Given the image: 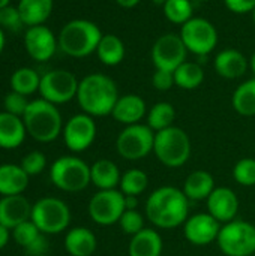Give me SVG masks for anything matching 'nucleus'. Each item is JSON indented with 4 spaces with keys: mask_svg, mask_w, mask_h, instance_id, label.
I'll use <instances>...</instances> for the list:
<instances>
[{
    "mask_svg": "<svg viewBox=\"0 0 255 256\" xmlns=\"http://www.w3.org/2000/svg\"><path fill=\"white\" fill-rule=\"evenodd\" d=\"M57 44L59 40H56L54 33L44 24L30 27L24 36V45L29 56L38 62H45L51 58L56 52Z\"/></svg>",
    "mask_w": 255,
    "mask_h": 256,
    "instance_id": "obj_16",
    "label": "nucleus"
},
{
    "mask_svg": "<svg viewBox=\"0 0 255 256\" xmlns=\"http://www.w3.org/2000/svg\"><path fill=\"white\" fill-rule=\"evenodd\" d=\"M44 234L39 231V228L30 220H26L23 224H20L18 226H15L12 230V237L15 240V243L18 246H21L24 250H27L30 246H33Z\"/></svg>",
    "mask_w": 255,
    "mask_h": 256,
    "instance_id": "obj_35",
    "label": "nucleus"
},
{
    "mask_svg": "<svg viewBox=\"0 0 255 256\" xmlns=\"http://www.w3.org/2000/svg\"><path fill=\"white\" fill-rule=\"evenodd\" d=\"M137 207H138V196H126L125 195V208L137 210Z\"/></svg>",
    "mask_w": 255,
    "mask_h": 256,
    "instance_id": "obj_44",
    "label": "nucleus"
},
{
    "mask_svg": "<svg viewBox=\"0 0 255 256\" xmlns=\"http://www.w3.org/2000/svg\"><path fill=\"white\" fill-rule=\"evenodd\" d=\"M96 52L105 66H117L125 58V44L117 34H102Z\"/></svg>",
    "mask_w": 255,
    "mask_h": 256,
    "instance_id": "obj_28",
    "label": "nucleus"
},
{
    "mask_svg": "<svg viewBox=\"0 0 255 256\" xmlns=\"http://www.w3.org/2000/svg\"><path fill=\"white\" fill-rule=\"evenodd\" d=\"M207 213L213 216L219 224H228L236 219L239 212V198L230 188H215L210 196L206 200Z\"/></svg>",
    "mask_w": 255,
    "mask_h": 256,
    "instance_id": "obj_17",
    "label": "nucleus"
},
{
    "mask_svg": "<svg viewBox=\"0 0 255 256\" xmlns=\"http://www.w3.org/2000/svg\"><path fill=\"white\" fill-rule=\"evenodd\" d=\"M50 178L56 188L65 192L84 190L90 182V166L80 158L62 156L51 165Z\"/></svg>",
    "mask_w": 255,
    "mask_h": 256,
    "instance_id": "obj_6",
    "label": "nucleus"
},
{
    "mask_svg": "<svg viewBox=\"0 0 255 256\" xmlns=\"http://www.w3.org/2000/svg\"><path fill=\"white\" fill-rule=\"evenodd\" d=\"M174 118H176L174 106L168 102H158L147 112V126L153 132H159L173 126Z\"/></svg>",
    "mask_w": 255,
    "mask_h": 256,
    "instance_id": "obj_31",
    "label": "nucleus"
},
{
    "mask_svg": "<svg viewBox=\"0 0 255 256\" xmlns=\"http://www.w3.org/2000/svg\"><path fill=\"white\" fill-rule=\"evenodd\" d=\"M233 108L243 117L255 116V76L242 82L233 93Z\"/></svg>",
    "mask_w": 255,
    "mask_h": 256,
    "instance_id": "obj_29",
    "label": "nucleus"
},
{
    "mask_svg": "<svg viewBox=\"0 0 255 256\" xmlns=\"http://www.w3.org/2000/svg\"><path fill=\"white\" fill-rule=\"evenodd\" d=\"M252 16H254V22H255V9L252 10Z\"/></svg>",
    "mask_w": 255,
    "mask_h": 256,
    "instance_id": "obj_50",
    "label": "nucleus"
},
{
    "mask_svg": "<svg viewBox=\"0 0 255 256\" xmlns=\"http://www.w3.org/2000/svg\"><path fill=\"white\" fill-rule=\"evenodd\" d=\"M111 116L122 124H137L146 116V102L138 94H123L117 99Z\"/></svg>",
    "mask_w": 255,
    "mask_h": 256,
    "instance_id": "obj_19",
    "label": "nucleus"
},
{
    "mask_svg": "<svg viewBox=\"0 0 255 256\" xmlns=\"http://www.w3.org/2000/svg\"><path fill=\"white\" fill-rule=\"evenodd\" d=\"M45 165H47V158L41 152H30L21 160V168L24 170V172L29 177L41 174L44 171Z\"/></svg>",
    "mask_w": 255,
    "mask_h": 256,
    "instance_id": "obj_39",
    "label": "nucleus"
},
{
    "mask_svg": "<svg viewBox=\"0 0 255 256\" xmlns=\"http://www.w3.org/2000/svg\"><path fill=\"white\" fill-rule=\"evenodd\" d=\"M32 207L23 195L3 196L0 200V225L14 230L20 224L30 220Z\"/></svg>",
    "mask_w": 255,
    "mask_h": 256,
    "instance_id": "obj_18",
    "label": "nucleus"
},
{
    "mask_svg": "<svg viewBox=\"0 0 255 256\" xmlns=\"http://www.w3.org/2000/svg\"><path fill=\"white\" fill-rule=\"evenodd\" d=\"M219 250L227 256H251L255 254V226L240 219L224 224L216 238Z\"/></svg>",
    "mask_w": 255,
    "mask_h": 256,
    "instance_id": "obj_7",
    "label": "nucleus"
},
{
    "mask_svg": "<svg viewBox=\"0 0 255 256\" xmlns=\"http://www.w3.org/2000/svg\"><path fill=\"white\" fill-rule=\"evenodd\" d=\"M152 86L159 90V92H167L170 90L174 84V74L162 69H156L153 76H152Z\"/></svg>",
    "mask_w": 255,
    "mask_h": 256,
    "instance_id": "obj_41",
    "label": "nucleus"
},
{
    "mask_svg": "<svg viewBox=\"0 0 255 256\" xmlns=\"http://www.w3.org/2000/svg\"><path fill=\"white\" fill-rule=\"evenodd\" d=\"M213 66L216 74L221 75L222 78L236 80L246 72L249 62L240 51L230 48V50H222L221 52L216 54Z\"/></svg>",
    "mask_w": 255,
    "mask_h": 256,
    "instance_id": "obj_20",
    "label": "nucleus"
},
{
    "mask_svg": "<svg viewBox=\"0 0 255 256\" xmlns=\"http://www.w3.org/2000/svg\"><path fill=\"white\" fill-rule=\"evenodd\" d=\"M155 134L147 124H129L116 140V150L126 160H138L153 152Z\"/></svg>",
    "mask_w": 255,
    "mask_h": 256,
    "instance_id": "obj_9",
    "label": "nucleus"
},
{
    "mask_svg": "<svg viewBox=\"0 0 255 256\" xmlns=\"http://www.w3.org/2000/svg\"><path fill=\"white\" fill-rule=\"evenodd\" d=\"M164 249L162 237L152 228H144L131 237L128 246L129 256H161Z\"/></svg>",
    "mask_w": 255,
    "mask_h": 256,
    "instance_id": "obj_21",
    "label": "nucleus"
},
{
    "mask_svg": "<svg viewBox=\"0 0 255 256\" xmlns=\"http://www.w3.org/2000/svg\"><path fill=\"white\" fill-rule=\"evenodd\" d=\"M249 68H251V70L254 72V75H255V51L252 52L251 58H249Z\"/></svg>",
    "mask_w": 255,
    "mask_h": 256,
    "instance_id": "obj_46",
    "label": "nucleus"
},
{
    "mask_svg": "<svg viewBox=\"0 0 255 256\" xmlns=\"http://www.w3.org/2000/svg\"><path fill=\"white\" fill-rule=\"evenodd\" d=\"M26 126L21 117L9 112H0V147L17 148L26 138Z\"/></svg>",
    "mask_w": 255,
    "mask_h": 256,
    "instance_id": "obj_22",
    "label": "nucleus"
},
{
    "mask_svg": "<svg viewBox=\"0 0 255 256\" xmlns=\"http://www.w3.org/2000/svg\"><path fill=\"white\" fill-rule=\"evenodd\" d=\"M29 178L21 165H0V195H21L29 184Z\"/></svg>",
    "mask_w": 255,
    "mask_h": 256,
    "instance_id": "obj_25",
    "label": "nucleus"
},
{
    "mask_svg": "<svg viewBox=\"0 0 255 256\" xmlns=\"http://www.w3.org/2000/svg\"><path fill=\"white\" fill-rule=\"evenodd\" d=\"M224 3L234 14H248L255 9V0H224Z\"/></svg>",
    "mask_w": 255,
    "mask_h": 256,
    "instance_id": "obj_42",
    "label": "nucleus"
},
{
    "mask_svg": "<svg viewBox=\"0 0 255 256\" xmlns=\"http://www.w3.org/2000/svg\"><path fill=\"white\" fill-rule=\"evenodd\" d=\"M174 84L183 90H194L204 81V70L198 63L185 62L174 72Z\"/></svg>",
    "mask_w": 255,
    "mask_h": 256,
    "instance_id": "obj_30",
    "label": "nucleus"
},
{
    "mask_svg": "<svg viewBox=\"0 0 255 256\" xmlns=\"http://www.w3.org/2000/svg\"><path fill=\"white\" fill-rule=\"evenodd\" d=\"M120 178L122 174L119 166L108 159H99L90 166V182L99 190H111L119 188Z\"/></svg>",
    "mask_w": 255,
    "mask_h": 256,
    "instance_id": "obj_26",
    "label": "nucleus"
},
{
    "mask_svg": "<svg viewBox=\"0 0 255 256\" xmlns=\"http://www.w3.org/2000/svg\"><path fill=\"white\" fill-rule=\"evenodd\" d=\"M96 138V124L92 116L89 114H77L68 120L63 128V140L66 147L80 153L87 150Z\"/></svg>",
    "mask_w": 255,
    "mask_h": 256,
    "instance_id": "obj_14",
    "label": "nucleus"
},
{
    "mask_svg": "<svg viewBox=\"0 0 255 256\" xmlns=\"http://www.w3.org/2000/svg\"><path fill=\"white\" fill-rule=\"evenodd\" d=\"M180 38L189 52L204 57L210 54L218 44V32L215 26L200 16H192L182 26Z\"/></svg>",
    "mask_w": 255,
    "mask_h": 256,
    "instance_id": "obj_10",
    "label": "nucleus"
},
{
    "mask_svg": "<svg viewBox=\"0 0 255 256\" xmlns=\"http://www.w3.org/2000/svg\"><path fill=\"white\" fill-rule=\"evenodd\" d=\"M119 225L122 228V231L128 236H135L140 231H143L144 226V216L138 212V210H125V213L122 214Z\"/></svg>",
    "mask_w": 255,
    "mask_h": 256,
    "instance_id": "obj_37",
    "label": "nucleus"
},
{
    "mask_svg": "<svg viewBox=\"0 0 255 256\" xmlns=\"http://www.w3.org/2000/svg\"><path fill=\"white\" fill-rule=\"evenodd\" d=\"M39 84H41V76L30 68L17 69L11 76L12 92L21 93L24 96L32 94L36 90H39Z\"/></svg>",
    "mask_w": 255,
    "mask_h": 256,
    "instance_id": "obj_33",
    "label": "nucleus"
},
{
    "mask_svg": "<svg viewBox=\"0 0 255 256\" xmlns=\"http://www.w3.org/2000/svg\"><path fill=\"white\" fill-rule=\"evenodd\" d=\"M164 15L168 21L183 26L192 18L191 0H167L162 6Z\"/></svg>",
    "mask_w": 255,
    "mask_h": 256,
    "instance_id": "obj_34",
    "label": "nucleus"
},
{
    "mask_svg": "<svg viewBox=\"0 0 255 256\" xmlns=\"http://www.w3.org/2000/svg\"><path fill=\"white\" fill-rule=\"evenodd\" d=\"M119 98L116 82L104 74H90L78 84L77 100L84 114L92 117L111 114Z\"/></svg>",
    "mask_w": 255,
    "mask_h": 256,
    "instance_id": "obj_2",
    "label": "nucleus"
},
{
    "mask_svg": "<svg viewBox=\"0 0 255 256\" xmlns=\"http://www.w3.org/2000/svg\"><path fill=\"white\" fill-rule=\"evenodd\" d=\"M153 2H155L156 4H162V6H164V3H165L167 0H153Z\"/></svg>",
    "mask_w": 255,
    "mask_h": 256,
    "instance_id": "obj_49",
    "label": "nucleus"
},
{
    "mask_svg": "<svg viewBox=\"0 0 255 256\" xmlns=\"http://www.w3.org/2000/svg\"><path fill=\"white\" fill-rule=\"evenodd\" d=\"M146 218L156 228H177L189 218V200L179 188H158L146 201Z\"/></svg>",
    "mask_w": 255,
    "mask_h": 256,
    "instance_id": "obj_1",
    "label": "nucleus"
},
{
    "mask_svg": "<svg viewBox=\"0 0 255 256\" xmlns=\"http://www.w3.org/2000/svg\"><path fill=\"white\" fill-rule=\"evenodd\" d=\"M9 231H11L9 228L0 225V250H2V249L8 244V242H9V237H11V232H9Z\"/></svg>",
    "mask_w": 255,
    "mask_h": 256,
    "instance_id": "obj_43",
    "label": "nucleus"
},
{
    "mask_svg": "<svg viewBox=\"0 0 255 256\" xmlns=\"http://www.w3.org/2000/svg\"><path fill=\"white\" fill-rule=\"evenodd\" d=\"M32 222L42 234H59L71 222V210L59 198H42L32 207Z\"/></svg>",
    "mask_w": 255,
    "mask_h": 256,
    "instance_id": "obj_8",
    "label": "nucleus"
},
{
    "mask_svg": "<svg viewBox=\"0 0 255 256\" xmlns=\"http://www.w3.org/2000/svg\"><path fill=\"white\" fill-rule=\"evenodd\" d=\"M8 4H9V0H0V9L6 8Z\"/></svg>",
    "mask_w": 255,
    "mask_h": 256,
    "instance_id": "obj_48",
    "label": "nucleus"
},
{
    "mask_svg": "<svg viewBox=\"0 0 255 256\" xmlns=\"http://www.w3.org/2000/svg\"><path fill=\"white\" fill-rule=\"evenodd\" d=\"M3 46H5V34H3V32H2V27H0V52H2Z\"/></svg>",
    "mask_w": 255,
    "mask_h": 256,
    "instance_id": "obj_47",
    "label": "nucleus"
},
{
    "mask_svg": "<svg viewBox=\"0 0 255 256\" xmlns=\"http://www.w3.org/2000/svg\"><path fill=\"white\" fill-rule=\"evenodd\" d=\"M182 190L189 201H206L215 190L213 176L207 171L197 170L186 177Z\"/></svg>",
    "mask_w": 255,
    "mask_h": 256,
    "instance_id": "obj_24",
    "label": "nucleus"
},
{
    "mask_svg": "<svg viewBox=\"0 0 255 256\" xmlns=\"http://www.w3.org/2000/svg\"><path fill=\"white\" fill-rule=\"evenodd\" d=\"M27 134L39 142H51L62 132V116L57 106L45 99L32 100L23 116Z\"/></svg>",
    "mask_w": 255,
    "mask_h": 256,
    "instance_id": "obj_3",
    "label": "nucleus"
},
{
    "mask_svg": "<svg viewBox=\"0 0 255 256\" xmlns=\"http://www.w3.org/2000/svg\"><path fill=\"white\" fill-rule=\"evenodd\" d=\"M116 3L120 6V8H125V9H131V8H135L140 0H116Z\"/></svg>",
    "mask_w": 255,
    "mask_h": 256,
    "instance_id": "obj_45",
    "label": "nucleus"
},
{
    "mask_svg": "<svg viewBox=\"0 0 255 256\" xmlns=\"http://www.w3.org/2000/svg\"><path fill=\"white\" fill-rule=\"evenodd\" d=\"M102 38L101 28L89 20H72L60 30L59 46L71 57H86L96 51Z\"/></svg>",
    "mask_w": 255,
    "mask_h": 256,
    "instance_id": "obj_4",
    "label": "nucleus"
},
{
    "mask_svg": "<svg viewBox=\"0 0 255 256\" xmlns=\"http://www.w3.org/2000/svg\"><path fill=\"white\" fill-rule=\"evenodd\" d=\"M78 84L80 81L72 72L65 69H54L41 76L39 93L42 99L54 105L66 104L77 98Z\"/></svg>",
    "mask_w": 255,
    "mask_h": 256,
    "instance_id": "obj_11",
    "label": "nucleus"
},
{
    "mask_svg": "<svg viewBox=\"0 0 255 256\" xmlns=\"http://www.w3.org/2000/svg\"><path fill=\"white\" fill-rule=\"evenodd\" d=\"M29 100L26 99L24 94L21 93H17V92H11L5 96L3 99V106H5V112H9V114H14L17 117H21L24 116L27 106H29Z\"/></svg>",
    "mask_w": 255,
    "mask_h": 256,
    "instance_id": "obj_38",
    "label": "nucleus"
},
{
    "mask_svg": "<svg viewBox=\"0 0 255 256\" xmlns=\"http://www.w3.org/2000/svg\"><path fill=\"white\" fill-rule=\"evenodd\" d=\"M96 246L98 242L95 234L84 226L72 228L65 237V249L71 256H92Z\"/></svg>",
    "mask_w": 255,
    "mask_h": 256,
    "instance_id": "obj_23",
    "label": "nucleus"
},
{
    "mask_svg": "<svg viewBox=\"0 0 255 256\" xmlns=\"http://www.w3.org/2000/svg\"><path fill=\"white\" fill-rule=\"evenodd\" d=\"M198 2H209V0H198Z\"/></svg>",
    "mask_w": 255,
    "mask_h": 256,
    "instance_id": "obj_51",
    "label": "nucleus"
},
{
    "mask_svg": "<svg viewBox=\"0 0 255 256\" xmlns=\"http://www.w3.org/2000/svg\"><path fill=\"white\" fill-rule=\"evenodd\" d=\"M153 153L162 165L179 168L191 158V140L183 129L170 126L155 134Z\"/></svg>",
    "mask_w": 255,
    "mask_h": 256,
    "instance_id": "obj_5",
    "label": "nucleus"
},
{
    "mask_svg": "<svg viewBox=\"0 0 255 256\" xmlns=\"http://www.w3.org/2000/svg\"><path fill=\"white\" fill-rule=\"evenodd\" d=\"M125 210V195L117 189L99 190L89 202V216L101 226L119 224Z\"/></svg>",
    "mask_w": 255,
    "mask_h": 256,
    "instance_id": "obj_12",
    "label": "nucleus"
},
{
    "mask_svg": "<svg viewBox=\"0 0 255 256\" xmlns=\"http://www.w3.org/2000/svg\"><path fill=\"white\" fill-rule=\"evenodd\" d=\"M221 224L209 213H197L189 216L183 224L185 238L194 246H207L216 242Z\"/></svg>",
    "mask_w": 255,
    "mask_h": 256,
    "instance_id": "obj_15",
    "label": "nucleus"
},
{
    "mask_svg": "<svg viewBox=\"0 0 255 256\" xmlns=\"http://www.w3.org/2000/svg\"><path fill=\"white\" fill-rule=\"evenodd\" d=\"M149 186V177L143 170L132 168L122 174L120 178V192L126 196H138Z\"/></svg>",
    "mask_w": 255,
    "mask_h": 256,
    "instance_id": "obj_32",
    "label": "nucleus"
},
{
    "mask_svg": "<svg viewBox=\"0 0 255 256\" xmlns=\"http://www.w3.org/2000/svg\"><path fill=\"white\" fill-rule=\"evenodd\" d=\"M23 20L20 16L18 8H12V6H6L3 9H0V27H5L11 32H17L23 26Z\"/></svg>",
    "mask_w": 255,
    "mask_h": 256,
    "instance_id": "obj_40",
    "label": "nucleus"
},
{
    "mask_svg": "<svg viewBox=\"0 0 255 256\" xmlns=\"http://www.w3.org/2000/svg\"><path fill=\"white\" fill-rule=\"evenodd\" d=\"M188 50L176 33H165L156 39L152 46V62L156 69L174 72L182 63L186 62Z\"/></svg>",
    "mask_w": 255,
    "mask_h": 256,
    "instance_id": "obj_13",
    "label": "nucleus"
},
{
    "mask_svg": "<svg viewBox=\"0 0 255 256\" xmlns=\"http://www.w3.org/2000/svg\"><path fill=\"white\" fill-rule=\"evenodd\" d=\"M233 177L236 183L251 188L255 186V159L252 158H243L240 159L233 170Z\"/></svg>",
    "mask_w": 255,
    "mask_h": 256,
    "instance_id": "obj_36",
    "label": "nucleus"
},
{
    "mask_svg": "<svg viewBox=\"0 0 255 256\" xmlns=\"http://www.w3.org/2000/svg\"><path fill=\"white\" fill-rule=\"evenodd\" d=\"M18 12L24 26H41L53 12V0H20Z\"/></svg>",
    "mask_w": 255,
    "mask_h": 256,
    "instance_id": "obj_27",
    "label": "nucleus"
}]
</instances>
